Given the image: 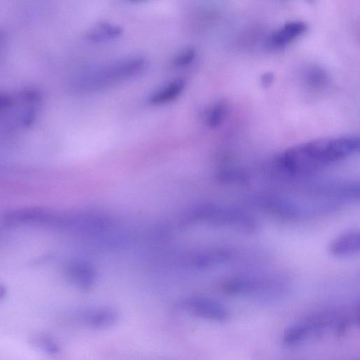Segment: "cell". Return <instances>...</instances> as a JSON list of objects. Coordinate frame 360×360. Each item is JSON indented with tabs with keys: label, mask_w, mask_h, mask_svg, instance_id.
Returning a JSON list of instances; mask_svg holds the SVG:
<instances>
[{
	"label": "cell",
	"mask_w": 360,
	"mask_h": 360,
	"mask_svg": "<svg viewBox=\"0 0 360 360\" xmlns=\"http://www.w3.org/2000/svg\"><path fill=\"white\" fill-rule=\"evenodd\" d=\"M195 56V50L193 48H187L174 57L173 65L178 68L186 67L193 63Z\"/></svg>",
	"instance_id": "obj_13"
},
{
	"label": "cell",
	"mask_w": 360,
	"mask_h": 360,
	"mask_svg": "<svg viewBox=\"0 0 360 360\" xmlns=\"http://www.w3.org/2000/svg\"><path fill=\"white\" fill-rule=\"evenodd\" d=\"M359 146L354 135L319 139L285 150L276 165L288 174L306 175L347 158L359 151Z\"/></svg>",
	"instance_id": "obj_1"
},
{
	"label": "cell",
	"mask_w": 360,
	"mask_h": 360,
	"mask_svg": "<svg viewBox=\"0 0 360 360\" xmlns=\"http://www.w3.org/2000/svg\"><path fill=\"white\" fill-rule=\"evenodd\" d=\"M186 221H203L245 231H252L257 227L255 219L245 211L233 207L211 203L194 207L186 217Z\"/></svg>",
	"instance_id": "obj_3"
},
{
	"label": "cell",
	"mask_w": 360,
	"mask_h": 360,
	"mask_svg": "<svg viewBox=\"0 0 360 360\" xmlns=\"http://www.w3.org/2000/svg\"><path fill=\"white\" fill-rule=\"evenodd\" d=\"M184 307L192 314L205 319L223 321L229 313L219 302L205 297L195 296L187 299Z\"/></svg>",
	"instance_id": "obj_4"
},
{
	"label": "cell",
	"mask_w": 360,
	"mask_h": 360,
	"mask_svg": "<svg viewBox=\"0 0 360 360\" xmlns=\"http://www.w3.org/2000/svg\"><path fill=\"white\" fill-rule=\"evenodd\" d=\"M307 28L306 23L302 21L288 22L271 34L269 42L276 48L284 46L302 35Z\"/></svg>",
	"instance_id": "obj_7"
},
{
	"label": "cell",
	"mask_w": 360,
	"mask_h": 360,
	"mask_svg": "<svg viewBox=\"0 0 360 360\" xmlns=\"http://www.w3.org/2000/svg\"><path fill=\"white\" fill-rule=\"evenodd\" d=\"M359 247V232L351 230L335 238L330 245L329 251L335 257H347L358 253Z\"/></svg>",
	"instance_id": "obj_6"
},
{
	"label": "cell",
	"mask_w": 360,
	"mask_h": 360,
	"mask_svg": "<svg viewBox=\"0 0 360 360\" xmlns=\"http://www.w3.org/2000/svg\"><path fill=\"white\" fill-rule=\"evenodd\" d=\"M123 30L121 27L101 22L96 24L86 34V39L91 42L101 43L118 38L122 35Z\"/></svg>",
	"instance_id": "obj_9"
},
{
	"label": "cell",
	"mask_w": 360,
	"mask_h": 360,
	"mask_svg": "<svg viewBox=\"0 0 360 360\" xmlns=\"http://www.w3.org/2000/svg\"><path fill=\"white\" fill-rule=\"evenodd\" d=\"M274 79V75L272 72H270L264 73L261 77L262 84L264 86H268L270 84H271Z\"/></svg>",
	"instance_id": "obj_14"
},
{
	"label": "cell",
	"mask_w": 360,
	"mask_h": 360,
	"mask_svg": "<svg viewBox=\"0 0 360 360\" xmlns=\"http://www.w3.org/2000/svg\"><path fill=\"white\" fill-rule=\"evenodd\" d=\"M309 335L305 323L297 324L288 328L283 334V342L288 346L298 344Z\"/></svg>",
	"instance_id": "obj_11"
},
{
	"label": "cell",
	"mask_w": 360,
	"mask_h": 360,
	"mask_svg": "<svg viewBox=\"0 0 360 360\" xmlns=\"http://www.w3.org/2000/svg\"><path fill=\"white\" fill-rule=\"evenodd\" d=\"M70 281L83 290L91 289L96 281V271L89 262L83 260L70 262L66 268Z\"/></svg>",
	"instance_id": "obj_5"
},
{
	"label": "cell",
	"mask_w": 360,
	"mask_h": 360,
	"mask_svg": "<svg viewBox=\"0 0 360 360\" xmlns=\"http://www.w3.org/2000/svg\"><path fill=\"white\" fill-rule=\"evenodd\" d=\"M117 318V315L112 309L98 308L86 311L82 319L87 326L100 328L110 326Z\"/></svg>",
	"instance_id": "obj_10"
},
{
	"label": "cell",
	"mask_w": 360,
	"mask_h": 360,
	"mask_svg": "<svg viewBox=\"0 0 360 360\" xmlns=\"http://www.w3.org/2000/svg\"><path fill=\"white\" fill-rule=\"evenodd\" d=\"M227 112V105L225 101L216 102L207 111L206 123L211 128L219 127L224 121Z\"/></svg>",
	"instance_id": "obj_12"
},
{
	"label": "cell",
	"mask_w": 360,
	"mask_h": 360,
	"mask_svg": "<svg viewBox=\"0 0 360 360\" xmlns=\"http://www.w3.org/2000/svg\"><path fill=\"white\" fill-rule=\"evenodd\" d=\"M146 65V59L141 56L122 59L80 73L74 79L72 84L82 91L101 89L138 75Z\"/></svg>",
	"instance_id": "obj_2"
},
{
	"label": "cell",
	"mask_w": 360,
	"mask_h": 360,
	"mask_svg": "<svg viewBox=\"0 0 360 360\" xmlns=\"http://www.w3.org/2000/svg\"><path fill=\"white\" fill-rule=\"evenodd\" d=\"M183 79H175L152 94L149 102L155 105H164L178 98L185 88Z\"/></svg>",
	"instance_id": "obj_8"
}]
</instances>
